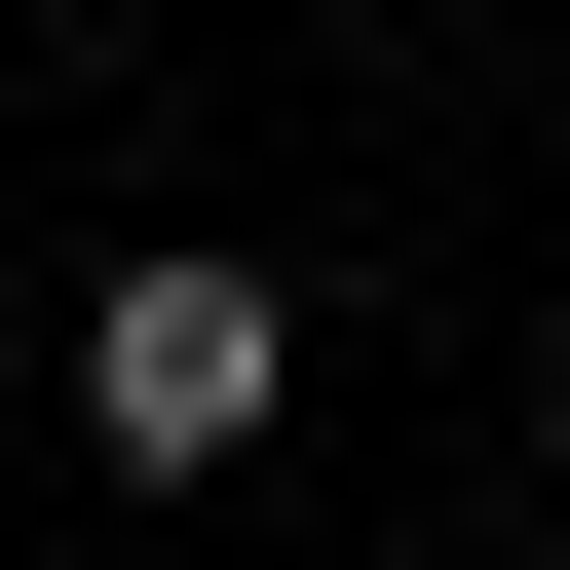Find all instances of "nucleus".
<instances>
[{"instance_id":"obj_1","label":"nucleus","mask_w":570,"mask_h":570,"mask_svg":"<svg viewBox=\"0 0 570 570\" xmlns=\"http://www.w3.org/2000/svg\"><path fill=\"white\" fill-rule=\"evenodd\" d=\"M266 381H305V305H266V266H77V419H115L153 494H228Z\"/></svg>"},{"instance_id":"obj_2","label":"nucleus","mask_w":570,"mask_h":570,"mask_svg":"<svg viewBox=\"0 0 570 570\" xmlns=\"http://www.w3.org/2000/svg\"><path fill=\"white\" fill-rule=\"evenodd\" d=\"M0 343H39V266H0Z\"/></svg>"}]
</instances>
